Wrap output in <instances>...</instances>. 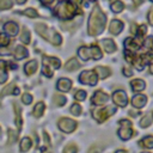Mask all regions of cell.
<instances>
[{
    "label": "cell",
    "instance_id": "cell-1",
    "mask_svg": "<svg viewBox=\"0 0 153 153\" xmlns=\"http://www.w3.org/2000/svg\"><path fill=\"white\" fill-rule=\"evenodd\" d=\"M105 24H106V16L105 13L100 10L99 6H96L90 16L88 19V33L91 36H97L99 33L103 32V30L105 29Z\"/></svg>",
    "mask_w": 153,
    "mask_h": 153
},
{
    "label": "cell",
    "instance_id": "cell-2",
    "mask_svg": "<svg viewBox=\"0 0 153 153\" xmlns=\"http://www.w3.org/2000/svg\"><path fill=\"white\" fill-rule=\"evenodd\" d=\"M35 27H36V31H37L43 38H45L47 41H49V42L53 43L54 45H60V44H61L62 38H61L60 33H57L55 30L49 29V27H48L45 24H43V23H37V24L35 25Z\"/></svg>",
    "mask_w": 153,
    "mask_h": 153
},
{
    "label": "cell",
    "instance_id": "cell-3",
    "mask_svg": "<svg viewBox=\"0 0 153 153\" xmlns=\"http://www.w3.org/2000/svg\"><path fill=\"white\" fill-rule=\"evenodd\" d=\"M75 13H76V7L69 0H63L59 2V5L55 7V14L60 19H65V20L71 19L74 17Z\"/></svg>",
    "mask_w": 153,
    "mask_h": 153
},
{
    "label": "cell",
    "instance_id": "cell-4",
    "mask_svg": "<svg viewBox=\"0 0 153 153\" xmlns=\"http://www.w3.org/2000/svg\"><path fill=\"white\" fill-rule=\"evenodd\" d=\"M78 55L82 60H88V59H94L99 60L102 57V51L97 45H91V47H81L78 50Z\"/></svg>",
    "mask_w": 153,
    "mask_h": 153
},
{
    "label": "cell",
    "instance_id": "cell-5",
    "mask_svg": "<svg viewBox=\"0 0 153 153\" xmlns=\"http://www.w3.org/2000/svg\"><path fill=\"white\" fill-rule=\"evenodd\" d=\"M115 112H116V106L109 105V106H105V108L94 110V111H93V117H94L99 123H102V122H104L105 120H108L110 116H112Z\"/></svg>",
    "mask_w": 153,
    "mask_h": 153
},
{
    "label": "cell",
    "instance_id": "cell-6",
    "mask_svg": "<svg viewBox=\"0 0 153 153\" xmlns=\"http://www.w3.org/2000/svg\"><path fill=\"white\" fill-rule=\"evenodd\" d=\"M120 124H122V127L118 129V136L122 140H129L133 135H134V130L131 128V123L128 120H121Z\"/></svg>",
    "mask_w": 153,
    "mask_h": 153
},
{
    "label": "cell",
    "instance_id": "cell-7",
    "mask_svg": "<svg viewBox=\"0 0 153 153\" xmlns=\"http://www.w3.org/2000/svg\"><path fill=\"white\" fill-rule=\"evenodd\" d=\"M79 79L82 84H87V85H91V86H94L98 81V76H97L94 71H84V72H81Z\"/></svg>",
    "mask_w": 153,
    "mask_h": 153
},
{
    "label": "cell",
    "instance_id": "cell-8",
    "mask_svg": "<svg viewBox=\"0 0 153 153\" xmlns=\"http://www.w3.org/2000/svg\"><path fill=\"white\" fill-rule=\"evenodd\" d=\"M59 128L65 131V133H72L73 130H75L76 128V122L73 121L72 118H67V117H63L59 121Z\"/></svg>",
    "mask_w": 153,
    "mask_h": 153
},
{
    "label": "cell",
    "instance_id": "cell-9",
    "mask_svg": "<svg viewBox=\"0 0 153 153\" xmlns=\"http://www.w3.org/2000/svg\"><path fill=\"white\" fill-rule=\"evenodd\" d=\"M112 99H114V103L118 106H126L128 104V97H127L126 92L122 90L115 91L112 94Z\"/></svg>",
    "mask_w": 153,
    "mask_h": 153
},
{
    "label": "cell",
    "instance_id": "cell-10",
    "mask_svg": "<svg viewBox=\"0 0 153 153\" xmlns=\"http://www.w3.org/2000/svg\"><path fill=\"white\" fill-rule=\"evenodd\" d=\"M108 100H109L108 94L104 93V92L100 91V90L97 91V92H94V94H93V97H92V103L96 104V105H103V104H105Z\"/></svg>",
    "mask_w": 153,
    "mask_h": 153
},
{
    "label": "cell",
    "instance_id": "cell-11",
    "mask_svg": "<svg viewBox=\"0 0 153 153\" xmlns=\"http://www.w3.org/2000/svg\"><path fill=\"white\" fill-rule=\"evenodd\" d=\"M43 65H47V66L51 67L53 69H56V68H60L61 62H60V60H59V59H56V57L44 56V57H43Z\"/></svg>",
    "mask_w": 153,
    "mask_h": 153
},
{
    "label": "cell",
    "instance_id": "cell-12",
    "mask_svg": "<svg viewBox=\"0 0 153 153\" xmlns=\"http://www.w3.org/2000/svg\"><path fill=\"white\" fill-rule=\"evenodd\" d=\"M131 103H133L134 108L140 109V108L145 106V104L147 103V97H146V96H143V94H136V96H134V97H133Z\"/></svg>",
    "mask_w": 153,
    "mask_h": 153
},
{
    "label": "cell",
    "instance_id": "cell-13",
    "mask_svg": "<svg viewBox=\"0 0 153 153\" xmlns=\"http://www.w3.org/2000/svg\"><path fill=\"white\" fill-rule=\"evenodd\" d=\"M109 29H110V32H111L112 35H118V33L122 31V29H123V23H122L121 20H118V19H114V20L111 22Z\"/></svg>",
    "mask_w": 153,
    "mask_h": 153
},
{
    "label": "cell",
    "instance_id": "cell-14",
    "mask_svg": "<svg viewBox=\"0 0 153 153\" xmlns=\"http://www.w3.org/2000/svg\"><path fill=\"white\" fill-rule=\"evenodd\" d=\"M72 87V81L67 78H61L59 81H57V88L62 92H67L69 91Z\"/></svg>",
    "mask_w": 153,
    "mask_h": 153
},
{
    "label": "cell",
    "instance_id": "cell-15",
    "mask_svg": "<svg viewBox=\"0 0 153 153\" xmlns=\"http://www.w3.org/2000/svg\"><path fill=\"white\" fill-rule=\"evenodd\" d=\"M4 29L11 36H16L18 33V31H19V27H18V25L14 22H7L5 24V26H4Z\"/></svg>",
    "mask_w": 153,
    "mask_h": 153
},
{
    "label": "cell",
    "instance_id": "cell-16",
    "mask_svg": "<svg viewBox=\"0 0 153 153\" xmlns=\"http://www.w3.org/2000/svg\"><path fill=\"white\" fill-rule=\"evenodd\" d=\"M124 47H126V49L128 50V51H136L137 49H139V43L134 39V38H130V37H128L126 41H124Z\"/></svg>",
    "mask_w": 153,
    "mask_h": 153
},
{
    "label": "cell",
    "instance_id": "cell-17",
    "mask_svg": "<svg viewBox=\"0 0 153 153\" xmlns=\"http://www.w3.org/2000/svg\"><path fill=\"white\" fill-rule=\"evenodd\" d=\"M100 43H102V45H103V48L105 49L106 53H112V51L116 50V43L111 38H105Z\"/></svg>",
    "mask_w": 153,
    "mask_h": 153
},
{
    "label": "cell",
    "instance_id": "cell-18",
    "mask_svg": "<svg viewBox=\"0 0 153 153\" xmlns=\"http://www.w3.org/2000/svg\"><path fill=\"white\" fill-rule=\"evenodd\" d=\"M24 71L26 75H32L36 71H37V61L36 60H31L29 61L25 66H24Z\"/></svg>",
    "mask_w": 153,
    "mask_h": 153
},
{
    "label": "cell",
    "instance_id": "cell-19",
    "mask_svg": "<svg viewBox=\"0 0 153 153\" xmlns=\"http://www.w3.org/2000/svg\"><path fill=\"white\" fill-rule=\"evenodd\" d=\"M10 93H12V94H19V88L16 87L14 84H10L8 86H6V87L1 91L0 98H2L4 96H7V94H10Z\"/></svg>",
    "mask_w": 153,
    "mask_h": 153
},
{
    "label": "cell",
    "instance_id": "cell-20",
    "mask_svg": "<svg viewBox=\"0 0 153 153\" xmlns=\"http://www.w3.org/2000/svg\"><path fill=\"white\" fill-rule=\"evenodd\" d=\"M130 85H131L133 91H135V92H140V91H142L146 87V82L143 80H141V79H134V80H131L130 81Z\"/></svg>",
    "mask_w": 153,
    "mask_h": 153
},
{
    "label": "cell",
    "instance_id": "cell-21",
    "mask_svg": "<svg viewBox=\"0 0 153 153\" xmlns=\"http://www.w3.org/2000/svg\"><path fill=\"white\" fill-rule=\"evenodd\" d=\"M94 72H96L97 76L100 78V79H105V78H108V76L110 75V73H111L110 69H109L108 67H103V66H98V67H96Z\"/></svg>",
    "mask_w": 153,
    "mask_h": 153
},
{
    "label": "cell",
    "instance_id": "cell-22",
    "mask_svg": "<svg viewBox=\"0 0 153 153\" xmlns=\"http://www.w3.org/2000/svg\"><path fill=\"white\" fill-rule=\"evenodd\" d=\"M13 55H14V57H16V59L20 60V59H24V57H26V56L29 55V53H27L26 48H24V47H22V45H18V47L14 49V51H13Z\"/></svg>",
    "mask_w": 153,
    "mask_h": 153
},
{
    "label": "cell",
    "instance_id": "cell-23",
    "mask_svg": "<svg viewBox=\"0 0 153 153\" xmlns=\"http://www.w3.org/2000/svg\"><path fill=\"white\" fill-rule=\"evenodd\" d=\"M79 62H78V60L75 59V57H72V59H69L67 62H66V66H65V68H66V71H69V72H72V71H75V69H78L79 68Z\"/></svg>",
    "mask_w": 153,
    "mask_h": 153
},
{
    "label": "cell",
    "instance_id": "cell-24",
    "mask_svg": "<svg viewBox=\"0 0 153 153\" xmlns=\"http://www.w3.org/2000/svg\"><path fill=\"white\" fill-rule=\"evenodd\" d=\"M44 109H45L44 103H43V102H38V103L35 105V108H33V111H32L33 116H35V117H41V116L43 115V112H44Z\"/></svg>",
    "mask_w": 153,
    "mask_h": 153
},
{
    "label": "cell",
    "instance_id": "cell-25",
    "mask_svg": "<svg viewBox=\"0 0 153 153\" xmlns=\"http://www.w3.org/2000/svg\"><path fill=\"white\" fill-rule=\"evenodd\" d=\"M32 146V142H31V139L30 137H24L20 141V151L22 152H27Z\"/></svg>",
    "mask_w": 153,
    "mask_h": 153
},
{
    "label": "cell",
    "instance_id": "cell-26",
    "mask_svg": "<svg viewBox=\"0 0 153 153\" xmlns=\"http://www.w3.org/2000/svg\"><path fill=\"white\" fill-rule=\"evenodd\" d=\"M123 8H124V4L121 0H115V2L111 4V10L115 13H120Z\"/></svg>",
    "mask_w": 153,
    "mask_h": 153
},
{
    "label": "cell",
    "instance_id": "cell-27",
    "mask_svg": "<svg viewBox=\"0 0 153 153\" xmlns=\"http://www.w3.org/2000/svg\"><path fill=\"white\" fill-rule=\"evenodd\" d=\"M140 145L143 146L145 148H153V136H146L140 141Z\"/></svg>",
    "mask_w": 153,
    "mask_h": 153
},
{
    "label": "cell",
    "instance_id": "cell-28",
    "mask_svg": "<svg viewBox=\"0 0 153 153\" xmlns=\"http://www.w3.org/2000/svg\"><path fill=\"white\" fill-rule=\"evenodd\" d=\"M14 111H16V124H17V127L18 128H20L22 127V115H20V108H19V105L18 104H14Z\"/></svg>",
    "mask_w": 153,
    "mask_h": 153
},
{
    "label": "cell",
    "instance_id": "cell-29",
    "mask_svg": "<svg viewBox=\"0 0 153 153\" xmlns=\"http://www.w3.org/2000/svg\"><path fill=\"white\" fill-rule=\"evenodd\" d=\"M20 41L24 44H29L30 43V31L27 29H23V31L20 33Z\"/></svg>",
    "mask_w": 153,
    "mask_h": 153
},
{
    "label": "cell",
    "instance_id": "cell-30",
    "mask_svg": "<svg viewBox=\"0 0 153 153\" xmlns=\"http://www.w3.org/2000/svg\"><path fill=\"white\" fill-rule=\"evenodd\" d=\"M151 123H152V116H151L149 114L145 115V116L141 118V121H140V126H141L142 128H147V127H149Z\"/></svg>",
    "mask_w": 153,
    "mask_h": 153
},
{
    "label": "cell",
    "instance_id": "cell-31",
    "mask_svg": "<svg viewBox=\"0 0 153 153\" xmlns=\"http://www.w3.org/2000/svg\"><path fill=\"white\" fill-rule=\"evenodd\" d=\"M54 103L59 106H62L66 103V97L62 96V94H55L54 96Z\"/></svg>",
    "mask_w": 153,
    "mask_h": 153
},
{
    "label": "cell",
    "instance_id": "cell-32",
    "mask_svg": "<svg viewBox=\"0 0 153 153\" xmlns=\"http://www.w3.org/2000/svg\"><path fill=\"white\" fill-rule=\"evenodd\" d=\"M13 5L12 0H0V10H8Z\"/></svg>",
    "mask_w": 153,
    "mask_h": 153
},
{
    "label": "cell",
    "instance_id": "cell-33",
    "mask_svg": "<svg viewBox=\"0 0 153 153\" xmlns=\"http://www.w3.org/2000/svg\"><path fill=\"white\" fill-rule=\"evenodd\" d=\"M23 13H24L25 16L30 17V18H36V17L38 16V13H37V11H36L35 8H26Z\"/></svg>",
    "mask_w": 153,
    "mask_h": 153
},
{
    "label": "cell",
    "instance_id": "cell-34",
    "mask_svg": "<svg viewBox=\"0 0 153 153\" xmlns=\"http://www.w3.org/2000/svg\"><path fill=\"white\" fill-rule=\"evenodd\" d=\"M74 98L76 99V100H85V98H86V92L84 91V90H79V91H76L75 92V94H74Z\"/></svg>",
    "mask_w": 153,
    "mask_h": 153
},
{
    "label": "cell",
    "instance_id": "cell-35",
    "mask_svg": "<svg viewBox=\"0 0 153 153\" xmlns=\"http://www.w3.org/2000/svg\"><path fill=\"white\" fill-rule=\"evenodd\" d=\"M71 112L73 114V115H75V116H79L80 114H81V106L79 105V104H73L72 106H71Z\"/></svg>",
    "mask_w": 153,
    "mask_h": 153
},
{
    "label": "cell",
    "instance_id": "cell-36",
    "mask_svg": "<svg viewBox=\"0 0 153 153\" xmlns=\"http://www.w3.org/2000/svg\"><path fill=\"white\" fill-rule=\"evenodd\" d=\"M42 72H43V74H44V75H47L48 78L53 76V68H51V67H49V66H47V65H43Z\"/></svg>",
    "mask_w": 153,
    "mask_h": 153
},
{
    "label": "cell",
    "instance_id": "cell-37",
    "mask_svg": "<svg viewBox=\"0 0 153 153\" xmlns=\"http://www.w3.org/2000/svg\"><path fill=\"white\" fill-rule=\"evenodd\" d=\"M65 153H78V147L73 143L65 147Z\"/></svg>",
    "mask_w": 153,
    "mask_h": 153
},
{
    "label": "cell",
    "instance_id": "cell-38",
    "mask_svg": "<svg viewBox=\"0 0 153 153\" xmlns=\"http://www.w3.org/2000/svg\"><path fill=\"white\" fill-rule=\"evenodd\" d=\"M10 43V38L5 35V33H0V45L1 47H5Z\"/></svg>",
    "mask_w": 153,
    "mask_h": 153
},
{
    "label": "cell",
    "instance_id": "cell-39",
    "mask_svg": "<svg viewBox=\"0 0 153 153\" xmlns=\"http://www.w3.org/2000/svg\"><path fill=\"white\" fill-rule=\"evenodd\" d=\"M22 102H23L24 104H30V103L32 102V96L29 94V93L23 94V97H22Z\"/></svg>",
    "mask_w": 153,
    "mask_h": 153
},
{
    "label": "cell",
    "instance_id": "cell-40",
    "mask_svg": "<svg viewBox=\"0 0 153 153\" xmlns=\"http://www.w3.org/2000/svg\"><path fill=\"white\" fill-rule=\"evenodd\" d=\"M147 32V27H146V25H140L139 26V29L136 30V33H137V36H143L145 33Z\"/></svg>",
    "mask_w": 153,
    "mask_h": 153
},
{
    "label": "cell",
    "instance_id": "cell-41",
    "mask_svg": "<svg viewBox=\"0 0 153 153\" xmlns=\"http://www.w3.org/2000/svg\"><path fill=\"white\" fill-rule=\"evenodd\" d=\"M8 133H10V139H8V143H12L13 141H16V140H17V136H18V135H17V133H16V131H13L12 129H10V130H8Z\"/></svg>",
    "mask_w": 153,
    "mask_h": 153
},
{
    "label": "cell",
    "instance_id": "cell-42",
    "mask_svg": "<svg viewBox=\"0 0 153 153\" xmlns=\"http://www.w3.org/2000/svg\"><path fill=\"white\" fill-rule=\"evenodd\" d=\"M7 80V73L5 72V69H0V84L5 82Z\"/></svg>",
    "mask_w": 153,
    "mask_h": 153
},
{
    "label": "cell",
    "instance_id": "cell-43",
    "mask_svg": "<svg viewBox=\"0 0 153 153\" xmlns=\"http://www.w3.org/2000/svg\"><path fill=\"white\" fill-rule=\"evenodd\" d=\"M145 45H146L147 48H149V49L153 51V37H148V38L146 39V42H145Z\"/></svg>",
    "mask_w": 153,
    "mask_h": 153
},
{
    "label": "cell",
    "instance_id": "cell-44",
    "mask_svg": "<svg viewBox=\"0 0 153 153\" xmlns=\"http://www.w3.org/2000/svg\"><path fill=\"white\" fill-rule=\"evenodd\" d=\"M100 151H102V147H99V146H92L88 149V153H100Z\"/></svg>",
    "mask_w": 153,
    "mask_h": 153
},
{
    "label": "cell",
    "instance_id": "cell-45",
    "mask_svg": "<svg viewBox=\"0 0 153 153\" xmlns=\"http://www.w3.org/2000/svg\"><path fill=\"white\" fill-rule=\"evenodd\" d=\"M75 7H80L81 5H82V0H69Z\"/></svg>",
    "mask_w": 153,
    "mask_h": 153
},
{
    "label": "cell",
    "instance_id": "cell-46",
    "mask_svg": "<svg viewBox=\"0 0 153 153\" xmlns=\"http://www.w3.org/2000/svg\"><path fill=\"white\" fill-rule=\"evenodd\" d=\"M148 22L151 25H153V8H151V11L148 12Z\"/></svg>",
    "mask_w": 153,
    "mask_h": 153
},
{
    "label": "cell",
    "instance_id": "cell-47",
    "mask_svg": "<svg viewBox=\"0 0 153 153\" xmlns=\"http://www.w3.org/2000/svg\"><path fill=\"white\" fill-rule=\"evenodd\" d=\"M123 73H124V75H127V76H130L133 72H131V69H130V68H128V67H124V68H123Z\"/></svg>",
    "mask_w": 153,
    "mask_h": 153
},
{
    "label": "cell",
    "instance_id": "cell-48",
    "mask_svg": "<svg viewBox=\"0 0 153 153\" xmlns=\"http://www.w3.org/2000/svg\"><path fill=\"white\" fill-rule=\"evenodd\" d=\"M6 66H7V62H5V61H0V69H5L6 68Z\"/></svg>",
    "mask_w": 153,
    "mask_h": 153
},
{
    "label": "cell",
    "instance_id": "cell-49",
    "mask_svg": "<svg viewBox=\"0 0 153 153\" xmlns=\"http://www.w3.org/2000/svg\"><path fill=\"white\" fill-rule=\"evenodd\" d=\"M41 2L44 4V5H50V4L54 2V0H41Z\"/></svg>",
    "mask_w": 153,
    "mask_h": 153
},
{
    "label": "cell",
    "instance_id": "cell-50",
    "mask_svg": "<svg viewBox=\"0 0 153 153\" xmlns=\"http://www.w3.org/2000/svg\"><path fill=\"white\" fill-rule=\"evenodd\" d=\"M143 2V0H133V4L135 5V6H139V5H141Z\"/></svg>",
    "mask_w": 153,
    "mask_h": 153
},
{
    "label": "cell",
    "instance_id": "cell-51",
    "mask_svg": "<svg viewBox=\"0 0 153 153\" xmlns=\"http://www.w3.org/2000/svg\"><path fill=\"white\" fill-rule=\"evenodd\" d=\"M136 30H137V29H136V25H135V24H131V29H130V31L134 33V32H136Z\"/></svg>",
    "mask_w": 153,
    "mask_h": 153
},
{
    "label": "cell",
    "instance_id": "cell-52",
    "mask_svg": "<svg viewBox=\"0 0 153 153\" xmlns=\"http://www.w3.org/2000/svg\"><path fill=\"white\" fill-rule=\"evenodd\" d=\"M10 51L7 50V49H0V55H2V54H8Z\"/></svg>",
    "mask_w": 153,
    "mask_h": 153
},
{
    "label": "cell",
    "instance_id": "cell-53",
    "mask_svg": "<svg viewBox=\"0 0 153 153\" xmlns=\"http://www.w3.org/2000/svg\"><path fill=\"white\" fill-rule=\"evenodd\" d=\"M115 153H127V151H124V149H118V151H116Z\"/></svg>",
    "mask_w": 153,
    "mask_h": 153
},
{
    "label": "cell",
    "instance_id": "cell-54",
    "mask_svg": "<svg viewBox=\"0 0 153 153\" xmlns=\"http://www.w3.org/2000/svg\"><path fill=\"white\" fill-rule=\"evenodd\" d=\"M42 153H50V151L47 149V148H43V149H42Z\"/></svg>",
    "mask_w": 153,
    "mask_h": 153
},
{
    "label": "cell",
    "instance_id": "cell-55",
    "mask_svg": "<svg viewBox=\"0 0 153 153\" xmlns=\"http://www.w3.org/2000/svg\"><path fill=\"white\" fill-rule=\"evenodd\" d=\"M129 114H130L131 116H136V115H137V112H135V111H133V110H131V111H130Z\"/></svg>",
    "mask_w": 153,
    "mask_h": 153
},
{
    "label": "cell",
    "instance_id": "cell-56",
    "mask_svg": "<svg viewBox=\"0 0 153 153\" xmlns=\"http://www.w3.org/2000/svg\"><path fill=\"white\" fill-rule=\"evenodd\" d=\"M18 4H24V2H26V0H16Z\"/></svg>",
    "mask_w": 153,
    "mask_h": 153
},
{
    "label": "cell",
    "instance_id": "cell-57",
    "mask_svg": "<svg viewBox=\"0 0 153 153\" xmlns=\"http://www.w3.org/2000/svg\"><path fill=\"white\" fill-rule=\"evenodd\" d=\"M149 71H151V73H152V74H153V63H152V65H151V67H149Z\"/></svg>",
    "mask_w": 153,
    "mask_h": 153
},
{
    "label": "cell",
    "instance_id": "cell-58",
    "mask_svg": "<svg viewBox=\"0 0 153 153\" xmlns=\"http://www.w3.org/2000/svg\"><path fill=\"white\" fill-rule=\"evenodd\" d=\"M143 153H149V152H143Z\"/></svg>",
    "mask_w": 153,
    "mask_h": 153
},
{
    "label": "cell",
    "instance_id": "cell-59",
    "mask_svg": "<svg viewBox=\"0 0 153 153\" xmlns=\"http://www.w3.org/2000/svg\"><path fill=\"white\" fill-rule=\"evenodd\" d=\"M0 135H1V129H0Z\"/></svg>",
    "mask_w": 153,
    "mask_h": 153
},
{
    "label": "cell",
    "instance_id": "cell-60",
    "mask_svg": "<svg viewBox=\"0 0 153 153\" xmlns=\"http://www.w3.org/2000/svg\"><path fill=\"white\" fill-rule=\"evenodd\" d=\"M151 1H153V0H151Z\"/></svg>",
    "mask_w": 153,
    "mask_h": 153
},
{
    "label": "cell",
    "instance_id": "cell-61",
    "mask_svg": "<svg viewBox=\"0 0 153 153\" xmlns=\"http://www.w3.org/2000/svg\"><path fill=\"white\" fill-rule=\"evenodd\" d=\"M92 1H93V0H92Z\"/></svg>",
    "mask_w": 153,
    "mask_h": 153
}]
</instances>
